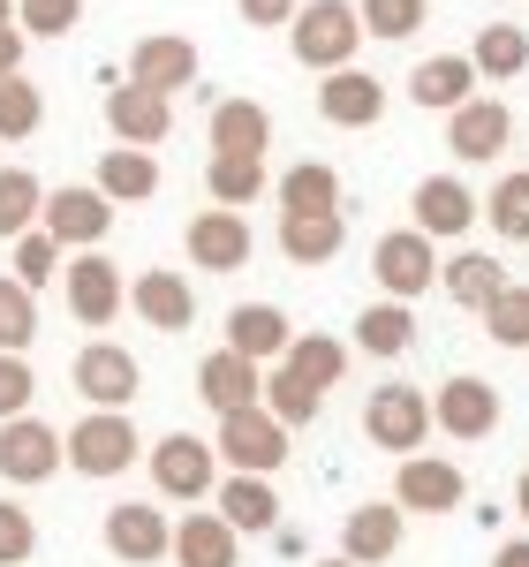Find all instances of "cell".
Listing matches in <instances>:
<instances>
[{
    "label": "cell",
    "mask_w": 529,
    "mask_h": 567,
    "mask_svg": "<svg viewBox=\"0 0 529 567\" xmlns=\"http://www.w3.org/2000/svg\"><path fill=\"white\" fill-rule=\"evenodd\" d=\"M355 45H363V16H355V0H303L295 23H288V53H295L303 69H318V76L349 69Z\"/></svg>",
    "instance_id": "1"
},
{
    "label": "cell",
    "mask_w": 529,
    "mask_h": 567,
    "mask_svg": "<svg viewBox=\"0 0 529 567\" xmlns=\"http://www.w3.org/2000/svg\"><path fill=\"white\" fill-rule=\"evenodd\" d=\"M61 446H69V470L76 477H122V470H136V454H144L129 409H91L76 432H61Z\"/></svg>",
    "instance_id": "2"
},
{
    "label": "cell",
    "mask_w": 529,
    "mask_h": 567,
    "mask_svg": "<svg viewBox=\"0 0 529 567\" xmlns=\"http://www.w3.org/2000/svg\"><path fill=\"white\" fill-rule=\"evenodd\" d=\"M220 462L227 470H242V477H272L280 462H288V424L264 409V401H250V409H227L220 416Z\"/></svg>",
    "instance_id": "3"
},
{
    "label": "cell",
    "mask_w": 529,
    "mask_h": 567,
    "mask_svg": "<svg viewBox=\"0 0 529 567\" xmlns=\"http://www.w3.org/2000/svg\"><path fill=\"white\" fill-rule=\"evenodd\" d=\"M363 439L371 446H386V454H424V439H432V393L424 386H371L363 401Z\"/></svg>",
    "instance_id": "4"
},
{
    "label": "cell",
    "mask_w": 529,
    "mask_h": 567,
    "mask_svg": "<svg viewBox=\"0 0 529 567\" xmlns=\"http://www.w3.org/2000/svg\"><path fill=\"white\" fill-rule=\"evenodd\" d=\"M39 227L61 243V250H98L114 235V197L98 182H69V189H45Z\"/></svg>",
    "instance_id": "5"
},
{
    "label": "cell",
    "mask_w": 529,
    "mask_h": 567,
    "mask_svg": "<svg viewBox=\"0 0 529 567\" xmlns=\"http://www.w3.org/2000/svg\"><path fill=\"white\" fill-rule=\"evenodd\" d=\"M144 462H152L159 499H181V507H197V499L220 484V446H212V439H197V432H167Z\"/></svg>",
    "instance_id": "6"
},
{
    "label": "cell",
    "mask_w": 529,
    "mask_h": 567,
    "mask_svg": "<svg viewBox=\"0 0 529 567\" xmlns=\"http://www.w3.org/2000/svg\"><path fill=\"white\" fill-rule=\"evenodd\" d=\"M499 386L491 379H477V371H454L439 393H432V432H446L454 446H477V439L499 432Z\"/></svg>",
    "instance_id": "7"
},
{
    "label": "cell",
    "mask_w": 529,
    "mask_h": 567,
    "mask_svg": "<svg viewBox=\"0 0 529 567\" xmlns=\"http://www.w3.org/2000/svg\"><path fill=\"white\" fill-rule=\"evenodd\" d=\"M461 499H469L461 462H446V454H401V470H394V507L401 515H454Z\"/></svg>",
    "instance_id": "8"
},
{
    "label": "cell",
    "mask_w": 529,
    "mask_h": 567,
    "mask_svg": "<svg viewBox=\"0 0 529 567\" xmlns=\"http://www.w3.org/2000/svg\"><path fill=\"white\" fill-rule=\"evenodd\" d=\"M53 470H69V446L45 416H8L0 424V484H45Z\"/></svg>",
    "instance_id": "9"
},
{
    "label": "cell",
    "mask_w": 529,
    "mask_h": 567,
    "mask_svg": "<svg viewBox=\"0 0 529 567\" xmlns=\"http://www.w3.org/2000/svg\"><path fill=\"white\" fill-rule=\"evenodd\" d=\"M477 219H485V197H477L461 175H424L416 197H408V227H424L432 243H461Z\"/></svg>",
    "instance_id": "10"
},
{
    "label": "cell",
    "mask_w": 529,
    "mask_h": 567,
    "mask_svg": "<svg viewBox=\"0 0 529 567\" xmlns=\"http://www.w3.org/2000/svg\"><path fill=\"white\" fill-rule=\"evenodd\" d=\"M371 272H378V288H386V296L416 303L424 288H439V250H432V235H424V227H394V235H378Z\"/></svg>",
    "instance_id": "11"
},
{
    "label": "cell",
    "mask_w": 529,
    "mask_h": 567,
    "mask_svg": "<svg viewBox=\"0 0 529 567\" xmlns=\"http://www.w3.org/2000/svg\"><path fill=\"white\" fill-rule=\"evenodd\" d=\"M61 280H69L76 326H114L122 303H129V280H122V265L106 258V250H76V258L61 265Z\"/></svg>",
    "instance_id": "12"
},
{
    "label": "cell",
    "mask_w": 529,
    "mask_h": 567,
    "mask_svg": "<svg viewBox=\"0 0 529 567\" xmlns=\"http://www.w3.org/2000/svg\"><path fill=\"white\" fill-rule=\"evenodd\" d=\"M69 379H76V393H84L91 409H129L136 393H144V371H136V355L122 349V341H91V349H76Z\"/></svg>",
    "instance_id": "13"
},
{
    "label": "cell",
    "mask_w": 529,
    "mask_h": 567,
    "mask_svg": "<svg viewBox=\"0 0 529 567\" xmlns=\"http://www.w3.org/2000/svg\"><path fill=\"white\" fill-rule=\"evenodd\" d=\"M181 250L197 272H242L250 250H258V235H250V219L235 213V205H212V213L189 219V235H181Z\"/></svg>",
    "instance_id": "14"
},
{
    "label": "cell",
    "mask_w": 529,
    "mask_h": 567,
    "mask_svg": "<svg viewBox=\"0 0 529 567\" xmlns=\"http://www.w3.org/2000/svg\"><path fill=\"white\" fill-rule=\"evenodd\" d=\"M167 545H175L167 507H152V499H122V507H106V553H114L122 567H159V560H167Z\"/></svg>",
    "instance_id": "15"
},
{
    "label": "cell",
    "mask_w": 529,
    "mask_h": 567,
    "mask_svg": "<svg viewBox=\"0 0 529 567\" xmlns=\"http://www.w3.org/2000/svg\"><path fill=\"white\" fill-rule=\"evenodd\" d=\"M507 144H515V114H507V99H469V106L446 114V152H454L461 167H491Z\"/></svg>",
    "instance_id": "16"
},
{
    "label": "cell",
    "mask_w": 529,
    "mask_h": 567,
    "mask_svg": "<svg viewBox=\"0 0 529 567\" xmlns=\"http://www.w3.org/2000/svg\"><path fill=\"white\" fill-rule=\"evenodd\" d=\"M106 130H114V144H167V130H175V99L152 84H129V76H114V91H106Z\"/></svg>",
    "instance_id": "17"
},
{
    "label": "cell",
    "mask_w": 529,
    "mask_h": 567,
    "mask_svg": "<svg viewBox=\"0 0 529 567\" xmlns=\"http://www.w3.org/2000/svg\"><path fill=\"white\" fill-rule=\"evenodd\" d=\"M129 310L152 333H189L197 326V288H189V272H175V265H152V272L129 280Z\"/></svg>",
    "instance_id": "18"
},
{
    "label": "cell",
    "mask_w": 529,
    "mask_h": 567,
    "mask_svg": "<svg viewBox=\"0 0 529 567\" xmlns=\"http://www.w3.org/2000/svg\"><path fill=\"white\" fill-rule=\"evenodd\" d=\"M318 114L333 122V130H378L386 122V76H371V69H333L325 84H318Z\"/></svg>",
    "instance_id": "19"
},
{
    "label": "cell",
    "mask_w": 529,
    "mask_h": 567,
    "mask_svg": "<svg viewBox=\"0 0 529 567\" xmlns=\"http://www.w3.org/2000/svg\"><path fill=\"white\" fill-rule=\"evenodd\" d=\"M197 69H205L197 39H175V31H152V39H136V53H129V84H152V91H167V99L197 84Z\"/></svg>",
    "instance_id": "20"
},
{
    "label": "cell",
    "mask_w": 529,
    "mask_h": 567,
    "mask_svg": "<svg viewBox=\"0 0 529 567\" xmlns=\"http://www.w3.org/2000/svg\"><path fill=\"white\" fill-rule=\"evenodd\" d=\"M477 61L469 53H424L416 69H408V99L424 106V114H454V106H469L477 99Z\"/></svg>",
    "instance_id": "21"
},
{
    "label": "cell",
    "mask_w": 529,
    "mask_h": 567,
    "mask_svg": "<svg viewBox=\"0 0 529 567\" xmlns=\"http://www.w3.org/2000/svg\"><path fill=\"white\" fill-rule=\"evenodd\" d=\"M167 560H175V567H235V560H242V529L227 523L220 507H197V515H181V523H175Z\"/></svg>",
    "instance_id": "22"
},
{
    "label": "cell",
    "mask_w": 529,
    "mask_h": 567,
    "mask_svg": "<svg viewBox=\"0 0 529 567\" xmlns=\"http://www.w3.org/2000/svg\"><path fill=\"white\" fill-rule=\"evenodd\" d=\"M197 393H205V409H212V416L250 409V401H264V363H250V355H235L220 341V349L197 363Z\"/></svg>",
    "instance_id": "23"
},
{
    "label": "cell",
    "mask_w": 529,
    "mask_h": 567,
    "mask_svg": "<svg viewBox=\"0 0 529 567\" xmlns=\"http://www.w3.org/2000/svg\"><path fill=\"white\" fill-rule=\"evenodd\" d=\"M394 553H401V507H394V499L349 507V523H341V560H355V567H386Z\"/></svg>",
    "instance_id": "24"
},
{
    "label": "cell",
    "mask_w": 529,
    "mask_h": 567,
    "mask_svg": "<svg viewBox=\"0 0 529 567\" xmlns=\"http://www.w3.org/2000/svg\"><path fill=\"white\" fill-rule=\"evenodd\" d=\"M295 341V326H288V310L280 303H235L227 310V349L250 355V363H280Z\"/></svg>",
    "instance_id": "25"
},
{
    "label": "cell",
    "mask_w": 529,
    "mask_h": 567,
    "mask_svg": "<svg viewBox=\"0 0 529 567\" xmlns=\"http://www.w3.org/2000/svg\"><path fill=\"white\" fill-rule=\"evenodd\" d=\"M349 243V213H280V258L288 265H333Z\"/></svg>",
    "instance_id": "26"
},
{
    "label": "cell",
    "mask_w": 529,
    "mask_h": 567,
    "mask_svg": "<svg viewBox=\"0 0 529 567\" xmlns=\"http://www.w3.org/2000/svg\"><path fill=\"white\" fill-rule=\"evenodd\" d=\"M439 288L461 310H477V318H485V303L507 288V265L491 258V250H454V258H439Z\"/></svg>",
    "instance_id": "27"
},
{
    "label": "cell",
    "mask_w": 529,
    "mask_h": 567,
    "mask_svg": "<svg viewBox=\"0 0 529 567\" xmlns=\"http://www.w3.org/2000/svg\"><path fill=\"white\" fill-rule=\"evenodd\" d=\"M98 189H106L114 205H144V197H159V159H152L144 144H114V152L98 159Z\"/></svg>",
    "instance_id": "28"
},
{
    "label": "cell",
    "mask_w": 529,
    "mask_h": 567,
    "mask_svg": "<svg viewBox=\"0 0 529 567\" xmlns=\"http://www.w3.org/2000/svg\"><path fill=\"white\" fill-rule=\"evenodd\" d=\"M355 349L363 355H408L416 349V310L401 296H378V303L355 318Z\"/></svg>",
    "instance_id": "29"
},
{
    "label": "cell",
    "mask_w": 529,
    "mask_h": 567,
    "mask_svg": "<svg viewBox=\"0 0 529 567\" xmlns=\"http://www.w3.org/2000/svg\"><path fill=\"white\" fill-rule=\"evenodd\" d=\"M264 144H272V114H264L258 99H220L212 106V152H250V159H264Z\"/></svg>",
    "instance_id": "30"
},
{
    "label": "cell",
    "mask_w": 529,
    "mask_h": 567,
    "mask_svg": "<svg viewBox=\"0 0 529 567\" xmlns=\"http://www.w3.org/2000/svg\"><path fill=\"white\" fill-rule=\"evenodd\" d=\"M220 515L242 529V537L280 529V492H272V477H242V470H235V477L220 484Z\"/></svg>",
    "instance_id": "31"
},
{
    "label": "cell",
    "mask_w": 529,
    "mask_h": 567,
    "mask_svg": "<svg viewBox=\"0 0 529 567\" xmlns=\"http://www.w3.org/2000/svg\"><path fill=\"white\" fill-rule=\"evenodd\" d=\"M469 61H477L485 84H515V76L529 69V31L522 23H485L477 45H469Z\"/></svg>",
    "instance_id": "32"
},
{
    "label": "cell",
    "mask_w": 529,
    "mask_h": 567,
    "mask_svg": "<svg viewBox=\"0 0 529 567\" xmlns=\"http://www.w3.org/2000/svg\"><path fill=\"white\" fill-rule=\"evenodd\" d=\"M280 363H288V371H295V379H303V386L333 393V386H341V371H349V349H341V341H333V333H295V341H288V355H280Z\"/></svg>",
    "instance_id": "33"
},
{
    "label": "cell",
    "mask_w": 529,
    "mask_h": 567,
    "mask_svg": "<svg viewBox=\"0 0 529 567\" xmlns=\"http://www.w3.org/2000/svg\"><path fill=\"white\" fill-rule=\"evenodd\" d=\"M205 189H212V205H258L264 197V159L250 152H212V167H205Z\"/></svg>",
    "instance_id": "34"
},
{
    "label": "cell",
    "mask_w": 529,
    "mask_h": 567,
    "mask_svg": "<svg viewBox=\"0 0 529 567\" xmlns=\"http://www.w3.org/2000/svg\"><path fill=\"white\" fill-rule=\"evenodd\" d=\"M341 205V175L325 159H295L280 175V213H333Z\"/></svg>",
    "instance_id": "35"
},
{
    "label": "cell",
    "mask_w": 529,
    "mask_h": 567,
    "mask_svg": "<svg viewBox=\"0 0 529 567\" xmlns=\"http://www.w3.org/2000/svg\"><path fill=\"white\" fill-rule=\"evenodd\" d=\"M31 341H39V288H23L15 272H0V349L31 355Z\"/></svg>",
    "instance_id": "36"
},
{
    "label": "cell",
    "mask_w": 529,
    "mask_h": 567,
    "mask_svg": "<svg viewBox=\"0 0 529 567\" xmlns=\"http://www.w3.org/2000/svg\"><path fill=\"white\" fill-rule=\"evenodd\" d=\"M39 205H45V182L31 167H0V243H15L23 227H39Z\"/></svg>",
    "instance_id": "37"
},
{
    "label": "cell",
    "mask_w": 529,
    "mask_h": 567,
    "mask_svg": "<svg viewBox=\"0 0 529 567\" xmlns=\"http://www.w3.org/2000/svg\"><path fill=\"white\" fill-rule=\"evenodd\" d=\"M45 122V91L15 69V76H0V144H23V136H39Z\"/></svg>",
    "instance_id": "38"
},
{
    "label": "cell",
    "mask_w": 529,
    "mask_h": 567,
    "mask_svg": "<svg viewBox=\"0 0 529 567\" xmlns=\"http://www.w3.org/2000/svg\"><path fill=\"white\" fill-rule=\"evenodd\" d=\"M355 16H363V39H416L424 23H432V0H355Z\"/></svg>",
    "instance_id": "39"
},
{
    "label": "cell",
    "mask_w": 529,
    "mask_h": 567,
    "mask_svg": "<svg viewBox=\"0 0 529 567\" xmlns=\"http://www.w3.org/2000/svg\"><path fill=\"white\" fill-rule=\"evenodd\" d=\"M264 409H272V416H280L288 432H303V424H318L325 393H318V386H303V379H295V371L280 363V371H264Z\"/></svg>",
    "instance_id": "40"
},
{
    "label": "cell",
    "mask_w": 529,
    "mask_h": 567,
    "mask_svg": "<svg viewBox=\"0 0 529 567\" xmlns=\"http://www.w3.org/2000/svg\"><path fill=\"white\" fill-rule=\"evenodd\" d=\"M485 219H491V235H507V243H529V167H515V175L491 182Z\"/></svg>",
    "instance_id": "41"
},
{
    "label": "cell",
    "mask_w": 529,
    "mask_h": 567,
    "mask_svg": "<svg viewBox=\"0 0 529 567\" xmlns=\"http://www.w3.org/2000/svg\"><path fill=\"white\" fill-rule=\"evenodd\" d=\"M8 250H15V280H23V288H45V280H53V272L69 265V250H61V243H53L45 227H23V235H15Z\"/></svg>",
    "instance_id": "42"
},
{
    "label": "cell",
    "mask_w": 529,
    "mask_h": 567,
    "mask_svg": "<svg viewBox=\"0 0 529 567\" xmlns=\"http://www.w3.org/2000/svg\"><path fill=\"white\" fill-rule=\"evenodd\" d=\"M485 333L499 341V349H529V288L507 280V288L491 296V303H485Z\"/></svg>",
    "instance_id": "43"
},
{
    "label": "cell",
    "mask_w": 529,
    "mask_h": 567,
    "mask_svg": "<svg viewBox=\"0 0 529 567\" xmlns=\"http://www.w3.org/2000/svg\"><path fill=\"white\" fill-rule=\"evenodd\" d=\"M15 23L23 39H69L84 23V0H15Z\"/></svg>",
    "instance_id": "44"
},
{
    "label": "cell",
    "mask_w": 529,
    "mask_h": 567,
    "mask_svg": "<svg viewBox=\"0 0 529 567\" xmlns=\"http://www.w3.org/2000/svg\"><path fill=\"white\" fill-rule=\"evenodd\" d=\"M31 401H39V371H31V355H8V349H0V424H8V416H23Z\"/></svg>",
    "instance_id": "45"
},
{
    "label": "cell",
    "mask_w": 529,
    "mask_h": 567,
    "mask_svg": "<svg viewBox=\"0 0 529 567\" xmlns=\"http://www.w3.org/2000/svg\"><path fill=\"white\" fill-rule=\"evenodd\" d=\"M31 553H39V523H31V507L0 499V567H23Z\"/></svg>",
    "instance_id": "46"
},
{
    "label": "cell",
    "mask_w": 529,
    "mask_h": 567,
    "mask_svg": "<svg viewBox=\"0 0 529 567\" xmlns=\"http://www.w3.org/2000/svg\"><path fill=\"white\" fill-rule=\"evenodd\" d=\"M235 8H242V23H250V31H288L303 0H235Z\"/></svg>",
    "instance_id": "47"
},
{
    "label": "cell",
    "mask_w": 529,
    "mask_h": 567,
    "mask_svg": "<svg viewBox=\"0 0 529 567\" xmlns=\"http://www.w3.org/2000/svg\"><path fill=\"white\" fill-rule=\"evenodd\" d=\"M23 23H0V76H15V69H23Z\"/></svg>",
    "instance_id": "48"
},
{
    "label": "cell",
    "mask_w": 529,
    "mask_h": 567,
    "mask_svg": "<svg viewBox=\"0 0 529 567\" xmlns=\"http://www.w3.org/2000/svg\"><path fill=\"white\" fill-rule=\"evenodd\" d=\"M491 567H529V545H522V537H515V545H499V553H491Z\"/></svg>",
    "instance_id": "49"
},
{
    "label": "cell",
    "mask_w": 529,
    "mask_h": 567,
    "mask_svg": "<svg viewBox=\"0 0 529 567\" xmlns=\"http://www.w3.org/2000/svg\"><path fill=\"white\" fill-rule=\"evenodd\" d=\"M515 507H522V523H529V470H522V484H515Z\"/></svg>",
    "instance_id": "50"
},
{
    "label": "cell",
    "mask_w": 529,
    "mask_h": 567,
    "mask_svg": "<svg viewBox=\"0 0 529 567\" xmlns=\"http://www.w3.org/2000/svg\"><path fill=\"white\" fill-rule=\"evenodd\" d=\"M0 23H15V0H0Z\"/></svg>",
    "instance_id": "51"
},
{
    "label": "cell",
    "mask_w": 529,
    "mask_h": 567,
    "mask_svg": "<svg viewBox=\"0 0 529 567\" xmlns=\"http://www.w3.org/2000/svg\"><path fill=\"white\" fill-rule=\"evenodd\" d=\"M318 567H355V560H318Z\"/></svg>",
    "instance_id": "52"
}]
</instances>
